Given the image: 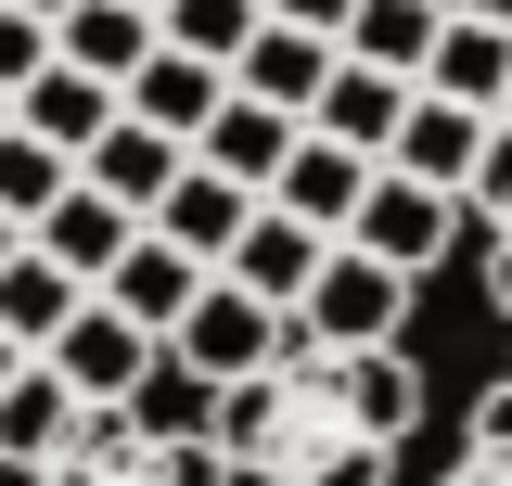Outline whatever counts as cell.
I'll use <instances>...</instances> for the list:
<instances>
[{"label":"cell","mask_w":512,"mask_h":486,"mask_svg":"<svg viewBox=\"0 0 512 486\" xmlns=\"http://www.w3.org/2000/svg\"><path fill=\"white\" fill-rule=\"evenodd\" d=\"M474 282H487V333H500V371H512V218L474 231Z\"/></svg>","instance_id":"f1b7e54d"},{"label":"cell","mask_w":512,"mask_h":486,"mask_svg":"<svg viewBox=\"0 0 512 486\" xmlns=\"http://www.w3.org/2000/svg\"><path fill=\"white\" fill-rule=\"evenodd\" d=\"M13 13H64V0H13Z\"/></svg>","instance_id":"e575fe53"},{"label":"cell","mask_w":512,"mask_h":486,"mask_svg":"<svg viewBox=\"0 0 512 486\" xmlns=\"http://www.w3.org/2000/svg\"><path fill=\"white\" fill-rule=\"evenodd\" d=\"M448 13H487V26H512V0H448Z\"/></svg>","instance_id":"1f68e13d"},{"label":"cell","mask_w":512,"mask_h":486,"mask_svg":"<svg viewBox=\"0 0 512 486\" xmlns=\"http://www.w3.org/2000/svg\"><path fill=\"white\" fill-rule=\"evenodd\" d=\"M359 192H372V154H359V141H333V128H295V154H282L269 205H295L308 231H346V218H359Z\"/></svg>","instance_id":"9c48e42d"},{"label":"cell","mask_w":512,"mask_h":486,"mask_svg":"<svg viewBox=\"0 0 512 486\" xmlns=\"http://www.w3.org/2000/svg\"><path fill=\"white\" fill-rule=\"evenodd\" d=\"M154 346H167V333H141L116 295H77V320H64L39 359H52L64 384L90 397V410H128V397H141V371H154Z\"/></svg>","instance_id":"5b68a950"},{"label":"cell","mask_w":512,"mask_h":486,"mask_svg":"<svg viewBox=\"0 0 512 486\" xmlns=\"http://www.w3.org/2000/svg\"><path fill=\"white\" fill-rule=\"evenodd\" d=\"M410 295H423L410 269H384V256H359V243H333L295 320H308L320 346H410Z\"/></svg>","instance_id":"277c9868"},{"label":"cell","mask_w":512,"mask_h":486,"mask_svg":"<svg viewBox=\"0 0 512 486\" xmlns=\"http://www.w3.org/2000/svg\"><path fill=\"white\" fill-rule=\"evenodd\" d=\"M333 243H359V256H384V269H410V282H423V269H436L448 243H474V218H461V192H448V180H410V167H372V192H359V218H346Z\"/></svg>","instance_id":"3957f363"},{"label":"cell","mask_w":512,"mask_h":486,"mask_svg":"<svg viewBox=\"0 0 512 486\" xmlns=\"http://www.w3.org/2000/svg\"><path fill=\"white\" fill-rule=\"evenodd\" d=\"M116 103H128V90H116V77H90V64H39V77H26V90H13V116H26V128H39V141H64V154H90V141H103V128H116Z\"/></svg>","instance_id":"5bb4252c"},{"label":"cell","mask_w":512,"mask_h":486,"mask_svg":"<svg viewBox=\"0 0 512 486\" xmlns=\"http://www.w3.org/2000/svg\"><path fill=\"white\" fill-rule=\"evenodd\" d=\"M436 486H512V371L474 397V423H461V448H448Z\"/></svg>","instance_id":"484cf974"},{"label":"cell","mask_w":512,"mask_h":486,"mask_svg":"<svg viewBox=\"0 0 512 486\" xmlns=\"http://www.w3.org/2000/svg\"><path fill=\"white\" fill-rule=\"evenodd\" d=\"M0 128H13V90H0Z\"/></svg>","instance_id":"d590c367"},{"label":"cell","mask_w":512,"mask_h":486,"mask_svg":"<svg viewBox=\"0 0 512 486\" xmlns=\"http://www.w3.org/2000/svg\"><path fill=\"white\" fill-rule=\"evenodd\" d=\"M77 295H90V282H77L64 256H39V243H13V256H0V333H13L26 359H39L64 320H77Z\"/></svg>","instance_id":"44dd1931"},{"label":"cell","mask_w":512,"mask_h":486,"mask_svg":"<svg viewBox=\"0 0 512 486\" xmlns=\"http://www.w3.org/2000/svg\"><path fill=\"white\" fill-rule=\"evenodd\" d=\"M180 167H192V141H167L154 116H128V103H116V128H103V141L77 154V180H103L116 205H141V218H154V192L180 180Z\"/></svg>","instance_id":"e0dca14e"},{"label":"cell","mask_w":512,"mask_h":486,"mask_svg":"<svg viewBox=\"0 0 512 486\" xmlns=\"http://www.w3.org/2000/svg\"><path fill=\"white\" fill-rule=\"evenodd\" d=\"M218 397H231V384H205L192 359L154 346V371H141V397H128V410H141V423H167V435H218Z\"/></svg>","instance_id":"d4e9b609"},{"label":"cell","mask_w":512,"mask_h":486,"mask_svg":"<svg viewBox=\"0 0 512 486\" xmlns=\"http://www.w3.org/2000/svg\"><path fill=\"white\" fill-rule=\"evenodd\" d=\"M397 116H410V77H384V64H333V90L308 103V128H333V141H359V154H397Z\"/></svg>","instance_id":"7402d4cb"},{"label":"cell","mask_w":512,"mask_h":486,"mask_svg":"<svg viewBox=\"0 0 512 486\" xmlns=\"http://www.w3.org/2000/svg\"><path fill=\"white\" fill-rule=\"evenodd\" d=\"M26 243H39V256H64V269H77V282L103 295V269H116L128 243H141V205H116V192H103V180H64L52 205L26 218Z\"/></svg>","instance_id":"ba28073f"},{"label":"cell","mask_w":512,"mask_h":486,"mask_svg":"<svg viewBox=\"0 0 512 486\" xmlns=\"http://www.w3.org/2000/svg\"><path fill=\"white\" fill-rule=\"evenodd\" d=\"M77 410H90V397H77L52 359H26V371H13V384H0V486H26V474H39L64 435H77Z\"/></svg>","instance_id":"30bf717a"},{"label":"cell","mask_w":512,"mask_h":486,"mask_svg":"<svg viewBox=\"0 0 512 486\" xmlns=\"http://www.w3.org/2000/svg\"><path fill=\"white\" fill-rule=\"evenodd\" d=\"M333 64H346V39H320V26H256L244 64H231V90H256V103H282V116H308L320 90H333Z\"/></svg>","instance_id":"8fae6325"},{"label":"cell","mask_w":512,"mask_h":486,"mask_svg":"<svg viewBox=\"0 0 512 486\" xmlns=\"http://www.w3.org/2000/svg\"><path fill=\"white\" fill-rule=\"evenodd\" d=\"M13 371H26V346H13V333H0V384H13Z\"/></svg>","instance_id":"d6a6232c"},{"label":"cell","mask_w":512,"mask_h":486,"mask_svg":"<svg viewBox=\"0 0 512 486\" xmlns=\"http://www.w3.org/2000/svg\"><path fill=\"white\" fill-rule=\"evenodd\" d=\"M269 346H282V307L244 295L231 269H205V295H192V307H180V333H167V359H192L205 384H244Z\"/></svg>","instance_id":"8992f818"},{"label":"cell","mask_w":512,"mask_h":486,"mask_svg":"<svg viewBox=\"0 0 512 486\" xmlns=\"http://www.w3.org/2000/svg\"><path fill=\"white\" fill-rule=\"evenodd\" d=\"M39 64H52V13H13L0 0V90H26Z\"/></svg>","instance_id":"f546056e"},{"label":"cell","mask_w":512,"mask_h":486,"mask_svg":"<svg viewBox=\"0 0 512 486\" xmlns=\"http://www.w3.org/2000/svg\"><path fill=\"white\" fill-rule=\"evenodd\" d=\"M320 256H333V231H308L295 205H269V192H256V218H244V243H231L218 269H231L244 295H269V307H282V320H295V307H308V282H320Z\"/></svg>","instance_id":"52a82bcc"},{"label":"cell","mask_w":512,"mask_h":486,"mask_svg":"<svg viewBox=\"0 0 512 486\" xmlns=\"http://www.w3.org/2000/svg\"><path fill=\"white\" fill-rule=\"evenodd\" d=\"M295 128H308V116H282V103L231 90V103L205 116V141H192V154H205V167H231L244 192H269V180H282V154H295Z\"/></svg>","instance_id":"ffe728a7"},{"label":"cell","mask_w":512,"mask_h":486,"mask_svg":"<svg viewBox=\"0 0 512 486\" xmlns=\"http://www.w3.org/2000/svg\"><path fill=\"white\" fill-rule=\"evenodd\" d=\"M244 218H256V192L231 180V167H205V154H192L180 180L154 192V218H141V231H167V243H192V256H205V269H218V256H231V243H244Z\"/></svg>","instance_id":"7c38bea8"},{"label":"cell","mask_w":512,"mask_h":486,"mask_svg":"<svg viewBox=\"0 0 512 486\" xmlns=\"http://www.w3.org/2000/svg\"><path fill=\"white\" fill-rule=\"evenodd\" d=\"M436 26H448V0H359V13H346V64H384V77H410V90H423Z\"/></svg>","instance_id":"603a6c76"},{"label":"cell","mask_w":512,"mask_h":486,"mask_svg":"<svg viewBox=\"0 0 512 486\" xmlns=\"http://www.w3.org/2000/svg\"><path fill=\"white\" fill-rule=\"evenodd\" d=\"M461 218H474V231H500V218H512V116L487 128V154H474V180H461Z\"/></svg>","instance_id":"83f0119b"},{"label":"cell","mask_w":512,"mask_h":486,"mask_svg":"<svg viewBox=\"0 0 512 486\" xmlns=\"http://www.w3.org/2000/svg\"><path fill=\"white\" fill-rule=\"evenodd\" d=\"M231 103V64H205V52H180V39H154L141 52V77H128V116H154L167 141H205V116Z\"/></svg>","instance_id":"4fadbf2b"},{"label":"cell","mask_w":512,"mask_h":486,"mask_svg":"<svg viewBox=\"0 0 512 486\" xmlns=\"http://www.w3.org/2000/svg\"><path fill=\"white\" fill-rule=\"evenodd\" d=\"M64 180H77V154H64V141H39L26 116L0 128V218H39V205H52Z\"/></svg>","instance_id":"cb8c5ba5"},{"label":"cell","mask_w":512,"mask_h":486,"mask_svg":"<svg viewBox=\"0 0 512 486\" xmlns=\"http://www.w3.org/2000/svg\"><path fill=\"white\" fill-rule=\"evenodd\" d=\"M423 435L410 346H320L282 320V346L218 397V448L244 486H397V448Z\"/></svg>","instance_id":"6da1fadb"},{"label":"cell","mask_w":512,"mask_h":486,"mask_svg":"<svg viewBox=\"0 0 512 486\" xmlns=\"http://www.w3.org/2000/svg\"><path fill=\"white\" fill-rule=\"evenodd\" d=\"M487 128L500 116H474V103H448V90H410V116H397V154L384 167H410V180H474V154H487Z\"/></svg>","instance_id":"9a60e30c"},{"label":"cell","mask_w":512,"mask_h":486,"mask_svg":"<svg viewBox=\"0 0 512 486\" xmlns=\"http://www.w3.org/2000/svg\"><path fill=\"white\" fill-rule=\"evenodd\" d=\"M154 26H167L180 52H205V64H244V39L269 26V0H167Z\"/></svg>","instance_id":"4316f807"},{"label":"cell","mask_w":512,"mask_h":486,"mask_svg":"<svg viewBox=\"0 0 512 486\" xmlns=\"http://www.w3.org/2000/svg\"><path fill=\"white\" fill-rule=\"evenodd\" d=\"M141 13H167V0H141Z\"/></svg>","instance_id":"8d00e7d4"},{"label":"cell","mask_w":512,"mask_h":486,"mask_svg":"<svg viewBox=\"0 0 512 486\" xmlns=\"http://www.w3.org/2000/svg\"><path fill=\"white\" fill-rule=\"evenodd\" d=\"M13 243H26V218H0V256H13Z\"/></svg>","instance_id":"836d02e7"},{"label":"cell","mask_w":512,"mask_h":486,"mask_svg":"<svg viewBox=\"0 0 512 486\" xmlns=\"http://www.w3.org/2000/svg\"><path fill=\"white\" fill-rule=\"evenodd\" d=\"M500 116H512V103H500Z\"/></svg>","instance_id":"74e56055"},{"label":"cell","mask_w":512,"mask_h":486,"mask_svg":"<svg viewBox=\"0 0 512 486\" xmlns=\"http://www.w3.org/2000/svg\"><path fill=\"white\" fill-rule=\"evenodd\" d=\"M269 13H282V26H320V39H346V13H359V0H269Z\"/></svg>","instance_id":"4dcf8cb0"},{"label":"cell","mask_w":512,"mask_h":486,"mask_svg":"<svg viewBox=\"0 0 512 486\" xmlns=\"http://www.w3.org/2000/svg\"><path fill=\"white\" fill-rule=\"evenodd\" d=\"M154 39H167V26H154V13H141V0H64L52 13V52L64 64H90V77H141V52H154Z\"/></svg>","instance_id":"ac0fdd59"},{"label":"cell","mask_w":512,"mask_h":486,"mask_svg":"<svg viewBox=\"0 0 512 486\" xmlns=\"http://www.w3.org/2000/svg\"><path fill=\"white\" fill-rule=\"evenodd\" d=\"M26 486H244V474H231L218 435H167V423H141V410H77V435Z\"/></svg>","instance_id":"7a4b0ae2"},{"label":"cell","mask_w":512,"mask_h":486,"mask_svg":"<svg viewBox=\"0 0 512 486\" xmlns=\"http://www.w3.org/2000/svg\"><path fill=\"white\" fill-rule=\"evenodd\" d=\"M423 90L474 103V116H500V103H512V26H487V13H448V26H436V64H423Z\"/></svg>","instance_id":"d6986e66"},{"label":"cell","mask_w":512,"mask_h":486,"mask_svg":"<svg viewBox=\"0 0 512 486\" xmlns=\"http://www.w3.org/2000/svg\"><path fill=\"white\" fill-rule=\"evenodd\" d=\"M103 295H116L141 333H180V307L205 295V256H192V243H167V231H141L116 269H103Z\"/></svg>","instance_id":"2e32d148"}]
</instances>
